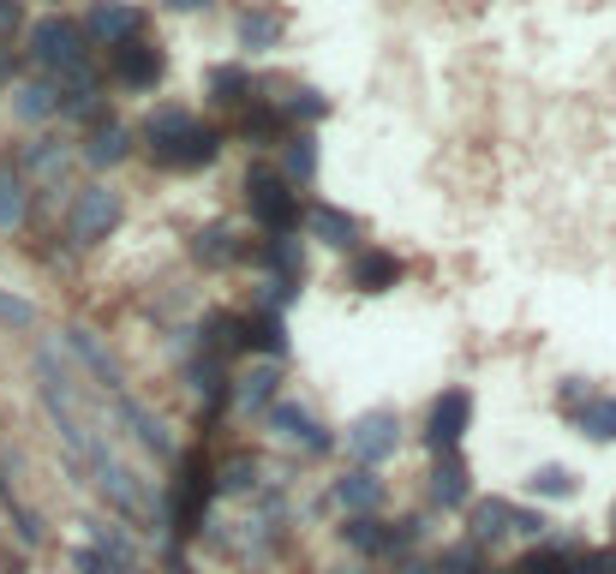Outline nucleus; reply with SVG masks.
<instances>
[{
	"label": "nucleus",
	"mask_w": 616,
	"mask_h": 574,
	"mask_svg": "<svg viewBox=\"0 0 616 574\" xmlns=\"http://www.w3.org/2000/svg\"><path fill=\"white\" fill-rule=\"evenodd\" d=\"M31 54L42 72H79L84 66V24L61 19V12H49V19L31 24Z\"/></svg>",
	"instance_id": "f257e3e1"
},
{
	"label": "nucleus",
	"mask_w": 616,
	"mask_h": 574,
	"mask_svg": "<svg viewBox=\"0 0 616 574\" xmlns=\"http://www.w3.org/2000/svg\"><path fill=\"white\" fill-rule=\"evenodd\" d=\"M66 228H72V240H79V246L108 240V233L121 228V191H108V186H84V191H79V203H72V216H66Z\"/></svg>",
	"instance_id": "f03ea898"
},
{
	"label": "nucleus",
	"mask_w": 616,
	"mask_h": 574,
	"mask_svg": "<svg viewBox=\"0 0 616 574\" xmlns=\"http://www.w3.org/2000/svg\"><path fill=\"white\" fill-rule=\"evenodd\" d=\"M473 425V395L467 389H449L431 401V419H425V443H431L437 455H449L455 443H461V431Z\"/></svg>",
	"instance_id": "7ed1b4c3"
},
{
	"label": "nucleus",
	"mask_w": 616,
	"mask_h": 574,
	"mask_svg": "<svg viewBox=\"0 0 616 574\" xmlns=\"http://www.w3.org/2000/svg\"><path fill=\"white\" fill-rule=\"evenodd\" d=\"M252 210H258V222L263 228H293L300 222V203H293V191L282 180H270V168H252Z\"/></svg>",
	"instance_id": "20e7f679"
},
{
	"label": "nucleus",
	"mask_w": 616,
	"mask_h": 574,
	"mask_svg": "<svg viewBox=\"0 0 616 574\" xmlns=\"http://www.w3.org/2000/svg\"><path fill=\"white\" fill-rule=\"evenodd\" d=\"M395 443H401L395 414H365V419H354V431H347V449H354L365 467H377L384 455H395Z\"/></svg>",
	"instance_id": "39448f33"
},
{
	"label": "nucleus",
	"mask_w": 616,
	"mask_h": 574,
	"mask_svg": "<svg viewBox=\"0 0 616 574\" xmlns=\"http://www.w3.org/2000/svg\"><path fill=\"white\" fill-rule=\"evenodd\" d=\"M66 342H72V353H79V365H84V372H91V377L102 383V389H121V359H114V353L102 347L91 330H66Z\"/></svg>",
	"instance_id": "423d86ee"
},
{
	"label": "nucleus",
	"mask_w": 616,
	"mask_h": 574,
	"mask_svg": "<svg viewBox=\"0 0 616 574\" xmlns=\"http://www.w3.org/2000/svg\"><path fill=\"white\" fill-rule=\"evenodd\" d=\"M114 72L132 84V91H150L156 79H163V49H150V42H121V61Z\"/></svg>",
	"instance_id": "0eeeda50"
},
{
	"label": "nucleus",
	"mask_w": 616,
	"mask_h": 574,
	"mask_svg": "<svg viewBox=\"0 0 616 574\" xmlns=\"http://www.w3.org/2000/svg\"><path fill=\"white\" fill-rule=\"evenodd\" d=\"M12 114L19 121H49V114H61V84L54 79H31L12 91Z\"/></svg>",
	"instance_id": "6e6552de"
},
{
	"label": "nucleus",
	"mask_w": 616,
	"mask_h": 574,
	"mask_svg": "<svg viewBox=\"0 0 616 574\" xmlns=\"http://www.w3.org/2000/svg\"><path fill=\"white\" fill-rule=\"evenodd\" d=\"M270 425H275V431H288L293 443H305V449H330V431H317V419L305 414V407H293V401H275Z\"/></svg>",
	"instance_id": "1a4fd4ad"
},
{
	"label": "nucleus",
	"mask_w": 616,
	"mask_h": 574,
	"mask_svg": "<svg viewBox=\"0 0 616 574\" xmlns=\"http://www.w3.org/2000/svg\"><path fill=\"white\" fill-rule=\"evenodd\" d=\"M275 383H282V372H275V359L252 365V372L240 377V395H233V407H240V414H258V407H275Z\"/></svg>",
	"instance_id": "9d476101"
},
{
	"label": "nucleus",
	"mask_w": 616,
	"mask_h": 574,
	"mask_svg": "<svg viewBox=\"0 0 616 574\" xmlns=\"http://www.w3.org/2000/svg\"><path fill=\"white\" fill-rule=\"evenodd\" d=\"M114 414H121L132 431H138V443L150 449V455H168V425L156 419L150 407H138V401H126V395H121V401H114Z\"/></svg>",
	"instance_id": "9b49d317"
},
{
	"label": "nucleus",
	"mask_w": 616,
	"mask_h": 574,
	"mask_svg": "<svg viewBox=\"0 0 616 574\" xmlns=\"http://www.w3.org/2000/svg\"><path fill=\"white\" fill-rule=\"evenodd\" d=\"M509 526H515V509H509L503 497H486V503H473V514H467V533H473L479 544L503 539Z\"/></svg>",
	"instance_id": "f8f14e48"
},
{
	"label": "nucleus",
	"mask_w": 616,
	"mask_h": 574,
	"mask_svg": "<svg viewBox=\"0 0 616 574\" xmlns=\"http://www.w3.org/2000/svg\"><path fill=\"white\" fill-rule=\"evenodd\" d=\"M568 419H575L586 437H598V443H610V437H616V401H610V395H586Z\"/></svg>",
	"instance_id": "ddd939ff"
},
{
	"label": "nucleus",
	"mask_w": 616,
	"mask_h": 574,
	"mask_svg": "<svg viewBox=\"0 0 616 574\" xmlns=\"http://www.w3.org/2000/svg\"><path fill=\"white\" fill-rule=\"evenodd\" d=\"M335 503H342V509H359V514L377 509V503H384V479L359 467V473H347L342 484H335Z\"/></svg>",
	"instance_id": "4468645a"
},
{
	"label": "nucleus",
	"mask_w": 616,
	"mask_h": 574,
	"mask_svg": "<svg viewBox=\"0 0 616 574\" xmlns=\"http://www.w3.org/2000/svg\"><path fill=\"white\" fill-rule=\"evenodd\" d=\"M186 132H192V114H186V108H163V114H150V121H144V144H156V150L168 156Z\"/></svg>",
	"instance_id": "2eb2a0df"
},
{
	"label": "nucleus",
	"mask_w": 616,
	"mask_h": 574,
	"mask_svg": "<svg viewBox=\"0 0 616 574\" xmlns=\"http://www.w3.org/2000/svg\"><path fill=\"white\" fill-rule=\"evenodd\" d=\"M84 31L108 36V42H132V31H138V12H132V7H96V12H84Z\"/></svg>",
	"instance_id": "dca6fc26"
},
{
	"label": "nucleus",
	"mask_w": 616,
	"mask_h": 574,
	"mask_svg": "<svg viewBox=\"0 0 616 574\" xmlns=\"http://www.w3.org/2000/svg\"><path fill=\"white\" fill-rule=\"evenodd\" d=\"M431 497H437V503H461V497H467V461H461V455H437V473H431Z\"/></svg>",
	"instance_id": "f3484780"
},
{
	"label": "nucleus",
	"mask_w": 616,
	"mask_h": 574,
	"mask_svg": "<svg viewBox=\"0 0 616 574\" xmlns=\"http://www.w3.org/2000/svg\"><path fill=\"white\" fill-rule=\"evenodd\" d=\"M312 233L324 246H354L359 240V222H354V216H342V210H330V203H317V210H312Z\"/></svg>",
	"instance_id": "a211bd4d"
},
{
	"label": "nucleus",
	"mask_w": 616,
	"mask_h": 574,
	"mask_svg": "<svg viewBox=\"0 0 616 574\" xmlns=\"http://www.w3.org/2000/svg\"><path fill=\"white\" fill-rule=\"evenodd\" d=\"M275 36H282V19H275V12H240V49L263 54V49H275Z\"/></svg>",
	"instance_id": "6ab92c4d"
},
{
	"label": "nucleus",
	"mask_w": 616,
	"mask_h": 574,
	"mask_svg": "<svg viewBox=\"0 0 616 574\" xmlns=\"http://www.w3.org/2000/svg\"><path fill=\"white\" fill-rule=\"evenodd\" d=\"M216 156V132H203V126H192L186 132L180 144H174V150L163 156V161H174V168H203V161Z\"/></svg>",
	"instance_id": "aec40b11"
},
{
	"label": "nucleus",
	"mask_w": 616,
	"mask_h": 574,
	"mask_svg": "<svg viewBox=\"0 0 616 574\" xmlns=\"http://www.w3.org/2000/svg\"><path fill=\"white\" fill-rule=\"evenodd\" d=\"M24 222V180L0 161V228H19Z\"/></svg>",
	"instance_id": "412c9836"
},
{
	"label": "nucleus",
	"mask_w": 616,
	"mask_h": 574,
	"mask_svg": "<svg viewBox=\"0 0 616 574\" xmlns=\"http://www.w3.org/2000/svg\"><path fill=\"white\" fill-rule=\"evenodd\" d=\"M126 144H132V132L126 126H102L91 144H84V156L96 161V168H108V161H121L126 156Z\"/></svg>",
	"instance_id": "4be33fe9"
},
{
	"label": "nucleus",
	"mask_w": 616,
	"mask_h": 574,
	"mask_svg": "<svg viewBox=\"0 0 616 574\" xmlns=\"http://www.w3.org/2000/svg\"><path fill=\"white\" fill-rule=\"evenodd\" d=\"M240 342L258 347V353H282V347H288V330H282V317H252V323L240 330Z\"/></svg>",
	"instance_id": "5701e85b"
},
{
	"label": "nucleus",
	"mask_w": 616,
	"mask_h": 574,
	"mask_svg": "<svg viewBox=\"0 0 616 574\" xmlns=\"http://www.w3.org/2000/svg\"><path fill=\"white\" fill-rule=\"evenodd\" d=\"M581 491V473H575V467H539V473H533V497H575Z\"/></svg>",
	"instance_id": "b1692460"
},
{
	"label": "nucleus",
	"mask_w": 616,
	"mask_h": 574,
	"mask_svg": "<svg viewBox=\"0 0 616 574\" xmlns=\"http://www.w3.org/2000/svg\"><path fill=\"white\" fill-rule=\"evenodd\" d=\"M24 168L42 174V180H61L66 174V144H49V138L31 144V150H24Z\"/></svg>",
	"instance_id": "393cba45"
},
{
	"label": "nucleus",
	"mask_w": 616,
	"mask_h": 574,
	"mask_svg": "<svg viewBox=\"0 0 616 574\" xmlns=\"http://www.w3.org/2000/svg\"><path fill=\"white\" fill-rule=\"evenodd\" d=\"M347 539H354L359 551H389V544H395V533H389L384 521H372V514H359V521L347 526Z\"/></svg>",
	"instance_id": "a878e982"
},
{
	"label": "nucleus",
	"mask_w": 616,
	"mask_h": 574,
	"mask_svg": "<svg viewBox=\"0 0 616 574\" xmlns=\"http://www.w3.org/2000/svg\"><path fill=\"white\" fill-rule=\"evenodd\" d=\"M282 168H288V180H312V168H317V156H312V138H288V156H282Z\"/></svg>",
	"instance_id": "bb28decb"
},
{
	"label": "nucleus",
	"mask_w": 616,
	"mask_h": 574,
	"mask_svg": "<svg viewBox=\"0 0 616 574\" xmlns=\"http://www.w3.org/2000/svg\"><path fill=\"white\" fill-rule=\"evenodd\" d=\"M252 484H258V461L252 455H233L222 467V491H252Z\"/></svg>",
	"instance_id": "cd10ccee"
},
{
	"label": "nucleus",
	"mask_w": 616,
	"mask_h": 574,
	"mask_svg": "<svg viewBox=\"0 0 616 574\" xmlns=\"http://www.w3.org/2000/svg\"><path fill=\"white\" fill-rule=\"evenodd\" d=\"M0 323H12V330H31V323H36V305L0 288Z\"/></svg>",
	"instance_id": "c85d7f7f"
},
{
	"label": "nucleus",
	"mask_w": 616,
	"mask_h": 574,
	"mask_svg": "<svg viewBox=\"0 0 616 574\" xmlns=\"http://www.w3.org/2000/svg\"><path fill=\"white\" fill-rule=\"evenodd\" d=\"M395 275H401V263H395V258H365V263H359V282H365V288H389Z\"/></svg>",
	"instance_id": "c756f323"
},
{
	"label": "nucleus",
	"mask_w": 616,
	"mask_h": 574,
	"mask_svg": "<svg viewBox=\"0 0 616 574\" xmlns=\"http://www.w3.org/2000/svg\"><path fill=\"white\" fill-rule=\"evenodd\" d=\"M72 563H79V574H121V563H114L108 551H84V544H79V556H72Z\"/></svg>",
	"instance_id": "7c9ffc66"
},
{
	"label": "nucleus",
	"mask_w": 616,
	"mask_h": 574,
	"mask_svg": "<svg viewBox=\"0 0 616 574\" xmlns=\"http://www.w3.org/2000/svg\"><path fill=\"white\" fill-rule=\"evenodd\" d=\"M521 574H568V563H563V551H533Z\"/></svg>",
	"instance_id": "2f4dec72"
},
{
	"label": "nucleus",
	"mask_w": 616,
	"mask_h": 574,
	"mask_svg": "<svg viewBox=\"0 0 616 574\" xmlns=\"http://www.w3.org/2000/svg\"><path fill=\"white\" fill-rule=\"evenodd\" d=\"M216 96H222V102H246V72H216Z\"/></svg>",
	"instance_id": "473e14b6"
},
{
	"label": "nucleus",
	"mask_w": 616,
	"mask_h": 574,
	"mask_svg": "<svg viewBox=\"0 0 616 574\" xmlns=\"http://www.w3.org/2000/svg\"><path fill=\"white\" fill-rule=\"evenodd\" d=\"M288 114H293V121H317V114H324V96L300 91V96H293V102H288Z\"/></svg>",
	"instance_id": "72a5a7b5"
},
{
	"label": "nucleus",
	"mask_w": 616,
	"mask_h": 574,
	"mask_svg": "<svg viewBox=\"0 0 616 574\" xmlns=\"http://www.w3.org/2000/svg\"><path fill=\"white\" fill-rule=\"evenodd\" d=\"M575 574H616V556L610 551H593V556H581Z\"/></svg>",
	"instance_id": "f704fd0d"
},
{
	"label": "nucleus",
	"mask_w": 616,
	"mask_h": 574,
	"mask_svg": "<svg viewBox=\"0 0 616 574\" xmlns=\"http://www.w3.org/2000/svg\"><path fill=\"white\" fill-rule=\"evenodd\" d=\"M270 258L275 263H282V270L293 275V270H300V246H293V240H282V246H270Z\"/></svg>",
	"instance_id": "c9c22d12"
},
{
	"label": "nucleus",
	"mask_w": 616,
	"mask_h": 574,
	"mask_svg": "<svg viewBox=\"0 0 616 574\" xmlns=\"http://www.w3.org/2000/svg\"><path fill=\"white\" fill-rule=\"evenodd\" d=\"M12 66H19V61H12V49L0 42V84H12Z\"/></svg>",
	"instance_id": "e433bc0d"
},
{
	"label": "nucleus",
	"mask_w": 616,
	"mask_h": 574,
	"mask_svg": "<svg viewBox=\"0 0 616 574\" xmlns=\"http://www.w3.org/2000/svg\"><path fill=\"white\" fill-rule=\"evenodd\" d=\"M12 24H19V7H7V0H0V31H12Z\"/></svg>",
	"instance_id": "4c0bfd02"
},
{
	"label": "nucleus",
	"mask_w": 616,
	"mask_h": 574,
	"mask_svg": "<svg viewBox=\"0 0 616 574\" xmlns=\"http://www.w3.org/2000/svg\"><path fill=\"white\" fill-rule=\"evenodd\" d=\"M407 574H431V568H407Z\"/></svg>",
	"instance_id": "58836bf2"
},
{
	"label": "nucleus",
	"mask_w": 616,
	"mask_h": 574,
	"mask_svg": "<svg viewBox=\"0 0 616 574\" xmlns=\"http://www.w3.org/2000/svg\"><path fill=\"white\" fill-rule=\"evenodd\" d=\"M330 574H354V568H330Z\"/></svg>",
	"instance_id": "ea45409f"
},
{
	"label": "nucleus",
	"mask_w": 616,
	"mask_h": 574,
	"mask_svg": "<svg viewBox=\"0 0 616 574\" xmlns=\"http://www.w3.org/2000/svg\"><path fill=\"white\" fill-rule=\"evenodd\" d=\"M610 526H616V509H610Z\"/></svg>",
	"instance_id": "a19ab883"
}]
</instances>
